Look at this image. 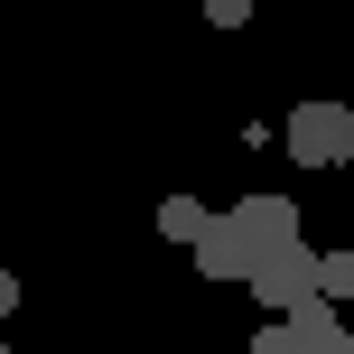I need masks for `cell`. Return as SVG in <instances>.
I'll list each match as a JSON object with an SVG mask.
<instances>
[{"label":"cell","instance_id":"cell-1","mask_svg":"<svg viewBox=\"0 0 354 354\" xmlns=\"http://www.w3.org/2000/svg\"><path fill=\"white\" fill-rule=\"evenodd\" d=\"M280 140H289L299 168H345V159H354V112H345V103H299Z\"/></svg>","mask_w":354,"mask_h":354},{"label":"cell","instance_id":"cell-2","mask_svg":"<svg viewBox=\"0 0 354 354\" xmlns=\"http://www.w3.org/2000/svg\"><path fill=\"white\" fill-rule=\"evenodd\" d=\"M252 299H261L270 317H289V308L308 299V243H280V252H261V261H252Z\"/></svg>","mask_w":354,"mask_h":354},{"label":"cell","instance_id":"cell-3","mask_svg":"<svg viewBox=\"0 0 354 354\" xmlns=\"http://www.w3.org/2000/svg\"><path fill=\"white\" fill-rule=\"evenodd\" d=\"M233 233H243L252 252H280V243H299V205H289V196H243V205H233Z\"/></svg>","mask_w":354,"mask_h":354},{"label":"cell","instance_id":"cell-4","mask_svg":"<svg viewBox=\"0 0 354 354\" xmlns=\"http://www.w3.org/2000/svg\"><path fill=\"white\" fill-rule=\"evenodd\" d=\"M187 252H196V270H205V280H252V261H261V252H252L243 233H233V214H214V224L196 233Z\"/></svg>","mask_w":354,"mask_h":354},{"label":"cell","instance_id":"cell-5","mask_svg":"<svg viewBox=\"0 0 354 354\" xmlns=\"http://www.w3.org/2000/svg\"><path fill=\"white\" fill-rule=\"evenodd\" d=\"M289 336H299V354H354L345 308H326V299H299V308H289Z\"/></svg>","mask_w":354,"mask_h":354},{"label":"cell","instance_id":"cell-6","mask_svg":"<svg viewBox=\"0 0 354 354\" xmlns=\"http://www.w3.org/2000/svg\"><path fill=\"white\" fill-rule=\"evenodd\" d=\"M308 299H326V308L354 299V252H308Z\"/></svg>","mask_w":354,"mask_h":354},{"label":"cell","instance_id":"cell-7","mask_svg":"<svg viewBox=\"0 0 354 354\" xmlns=\"http://www.w3.org/2000/svg\"><path fill=\"white\" fill-rule=\"evenodd\" d=\"M205 224H214V214L196 205V196H168V205H159V233H168V243H196Z\"/></svg>","mask_w":354,"mask_h":354},{"label":"cell","instance_id":"cell-8","mask_svg":"<svg viewBox=\"0 0 354 354\" xmlns=\"http://www.w3.org/2000/svg\"><path fill=\"white\" fill-rule=\"evenodd\" d=\"M252 354H299V336H289V317H270V326H252Z\"/></svg>","mask_w":354,"mask_h":354},{"label":"cell","instance_id":"cell-9","mask_svg":"<svg viewBox=\"0 0 354 354\" xmlns=\"http://www.w3.org/2000/svg\"><path fill=\"white\" fill-rule=\"evenodd\" d=\"M205 19H214V28H243V19H252V0H205Z\"/></svg>","mask_w":354,"mask_h":354},{"label":"cell","instance_id":"cell-10","mask_svg":"<svg viewBox=\"0 0 354 354\" xmlns=\"http://www.w3.org/2000/svg\"><path fill=\"white\" fill-rule=\"evenodd\" d=\"M10 308H19V280H10V270H0V317H10Z\"/></svg>","mask_w":354,"mask_h":354},{"label":"cell","instance_id":"cell-11","mask_svg":"<svg viewBox=\"0 0 354 354\" xmlns=\"http://www.w3.org/2000/svg\"><path fill=\"white\" fill-rule=\"evenodd\" d=\"M0 354H10V336H0Z\"/></svg>","mask_w":354,"mask_h":354}]
</instances>
